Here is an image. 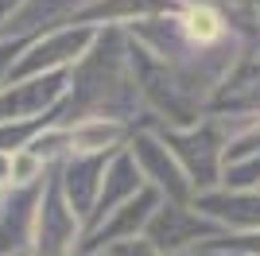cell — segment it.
<instances>
[{"mask_svg": "<svg viewBox=\"0 0 260 256\" xmlns=\"http://www.w3.org/2000/svg\"><path fill=\"white\" fill-rule=\"evenodd\" d=\"M183 27H186V35H190L194 43H214L217 35L225 31V23L217 20L214 8H190L186 20H183Z\"/></svg>", "mask_w": 260, "mask_h": 256, "instance_id": "cell-1", "label": "cell"}]
</instances>
